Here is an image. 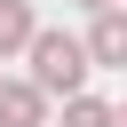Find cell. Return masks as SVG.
I'll return each instance as SVG.
<instances>
[{"label":"cell","mask_w":127,"mask_h":127,"mask_svg":"<svg viewBox=\"0 0 127 127\" xmlns=\"http://www.w3.org/2000/svg\"><path fill=\"white\" fill-rule=\"evenodd\" d=\"M64 127H111V103L103 95H71L64 103Z\"/></svg>","instance_id":"cell-5"},{"label":"cell","mask_w":127,"mask_h":127,"mask_svg":"<svg viewBox=\"0 0 127 127\" xmlns=\"http://www.w3.org/2000/svg\"><path fill=\"white\" fill-rule=\"evenodd\" d=\"M0 127H48V95L32 79H0Z\"/></svg>","instance_id":"cell-3"},{"label":"cell","mask_w":127,"mask_h":127,"mask_svg":"<svg viewBox=\"0 0 127 127\" xmlns=\"http://www.w3.org/2000/svg\"><path fill=\"white\" fill-rule=\"evenodd\" d=\"M24 56H32V87H40V95H64V103L87 95V48H79L71 32H32Z\"/></svg>","instance_id":"cell-1"},{"label":"cell","mask_w":127,"mask_h":127,"mask_svg":"<svg viewBox=\"0 0 127 127\" xmlns=\"http://www.w3.org/2000/svg\"><path fill=\"white\" fill-rule=\"evenodd\" d=\"M32 32H40V24H32V0H0V64H8V56H24V48H32Z\"/></svg>","instance_id":"cell-4"},{"label":"cell","mask_w":127,"mask_h":127,"mask_svg":"<svg viewBox=\"0 0 127 127\" xmlns=\"http://www.w3.org/2000/svg\"><path fill=\"white\" fill-rule=\"evenodd\" d=\"M111 127H127V103H111Z\"/></svg>","instance_id":"cell-6"},{"label":"cell","mask_w":127,"mask_h":127,"mask_svg":"<svg viewBox=\"0 0 127 127\" xmlns=\"http://www.w3.org/2000/svg\"><path fill=\"white\" fill-rule=\"evenodd\" d=\"M87 64H111V71H127V8H103L95 24H87Z\"/></svg>","instance_id":"cell-2"},{"label":"cell","mask_w":127,"mask_h":127,"mask_svg":"<svg viewBox=\"0 0 127 127\" xmlns=\"http://www.w3.org/2000/svg\"><path fill=\"white\" fill-rule=\"evenodd\" d=\"M79 8H95V16H103V8H119V0H79Z\"/></svg>","instance_id":"cell-7"}]
</instances>
